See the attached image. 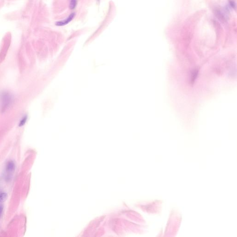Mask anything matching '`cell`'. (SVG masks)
Masks as SVG:
<instances>
[{
	"instance_id": "cell-1",
	"label": "cell",
	"mask_w": 237,
	"mask_h": 237,
	"mask_svg": "<svg viewBox=\"0 0 237 237\" xmlns=\"http://www.w3.org/2000/svg\"><path fill=\"white\" fill-rule=\"evenodd\" d=\"M13 97L9 92L4 91L0 95V109L1 112H5L12 104Z\"/></svg>"
},
{
	"instance_id": "cell-2",
	"label": "cell",
	"mask_w": 237,
	"mask_h": 237,
	"mask_svg": "<svg viewBox=\"0 0 237 237\" xmlns=\"http://www.w3.org/2000/svg\"><path fill=\"white\" fill-rule=\"evenodd\" d=\"M75 16V13H71L70 15L69 16H68L65 20H62V21L56 22V23H55V25L57 26H64L68 24V23H69L70 21H72V20L74 19Z\"/></svg>"
},
{
	"instance_id": "cell-3",
	"label": "cell",
	"mask_w": 237,
	"mask_h": 237,
	"mask_svg": "<svg viewBox=\"0 0 237 237\" xmlns=\"http://www.w3.org/2000/svg\"><path fill=\"white\" fill-rule=\"evenodd\" d=\"M15 169V164L12 161H10L8 162L6 166V170L8 172H13Z\"/></svg>"
},
{
	"instance_id": "cell-4",
	"label": "cell",
	"mask_w": 237,
	"mask_h": 237,
	"mask_svg": "<svg viewBox=\"0 0 237 237\" xmlns=\"http://www.w3.org/2000/svg\"><path fill=\"white\" fill-rule=\"evenodd\" d=\"M8 195L6 193L0 192V202H4L7 199Z\"/></svg>"
},
{
	"instance_id": "cell-5",
	"label": "cell",
	"mask_w": 237,
	"mask_h": 237,
	"mask_svg": "<svg viewBox=\"0 0 237 237\" xmlns=\"http://www.w3.org/2000/svg\"><path fill=\"white\" fill-rule=\"evenodd\" d=\"M77 4V0H70L69 7L70 9H74L76 8Z\"/></svg>"
},
{
	"instance_id": "cell-6",
	"label": "cell",
	"mask_w": 237,
	"mask_h": 237,
	"mask_svg": "<svg viewBox=\"0 0 237 237\" xmlns=\"http://www.w3.org/2000/svg\"><path fill=\"white\" fill-rule=\"evenodd\" d=\"M28 118L27 116H25L22 118V120L20 121V124H19V126H22L23 125H24L26 122V120Z\"/></svg>"
},
{
	"instance_id": "cell-7",
	"label": "cell",
	"mask_w": 237,
	"mask_h": 237,
	"mask_svg": "<svg viewBox=\"0 0 237 237\" xmlns=\"http://www.w3.org/2000/svg\"><path fill=\"white\" fill-rule=\"evenodd\" d=\"M2 211H3V206L0 205V216L2 214Z\"/></svg>"
},
{
	"instance_id": "cell-8",
	"label": "cell",
	"mask_w": 237,
	"mask_h": 237,
	"mask_svg": "<svg viewBox=\"0 0 237 237\" xmlns=\"http://www.w3.org/2000/svg\"><path fill=\"white\" fill-rule=\"evenodd\" d=\"M98 1H99V0H98Z\"/></svg>"
}]
</instances>
